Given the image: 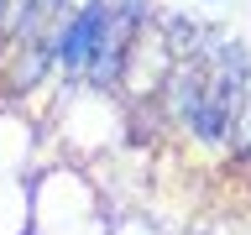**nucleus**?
<instances>
[{
	"instance_id": "obj_1",
	"label": "nucleus",
	"mask_w": 251,
	"mask_h": 235,
	"mask_svg": "<svg viewBox=\"0 0 251 235\" xmlns=\"http://www.w3.org/2000/svg\"><path fill=\"white\" fill-rule=\"evenodd\" d=\"M52 131L68 152L78 157H100V152H115L126 141V110L110 99V89H89L68 78L58 110H52Z\"/></svg>"
},
{
	"instance_id": "obj_2",
	"label": "nucleus",
	"mask_w": 251,
	"mask_h": 235,
	"mask_svg": "<svg viewBox=\"0 0 251 235\" xmlns=\"http://www.w3.org/2000/svg\"><path fill=\"white\" fill-rule=\"evenodd\" d=\"M126 26H131V21H121L110 0H78L74 11H63L58 21L47 26L58 73L63 78H89V68L105 58V47L115 42Z\"/></svg>"
},
{
	"instance_id": "obj_3",
	"label": "nucleus",
	"mask_w": 251,
	"mask_h": 235,
	"mask_svg": "<svg viewBox=\"0 0 251 235\" xmlns=\"http://www.w3.org/2000/svg\"><path fill=\"white\" fill-rule=\"evenodd\" d=\"M26 183H31V235L100 214V188L89 183V172L68 167V162H47Z\"/></svg>"
},
{
	"instance_id": "obj_4",
	"label": "nucleus",
	"mask_w": 251,
	"mask_h": 235,
	"mask_svg": "<svg viewBox=\"0 0 251 235\" xmlns=\"http://www.w3.org/2000/svg\"><path fill=\"white\" fill-rule=\"evenodd\" d=\"M42 131L21 105H0V178H31L42 157Z\"/></svg>"
},
{
	"instance_id": "obj_5",
	"label": "nucleus",
	"mask_w": 251,
	"mask_h": 235,
	"mask_svg": "<svg viewBox=\"0 0 251 235\" xmlns=\"http://www.w3.org/2000/svg\"><path fill=\"white\" fill-rule=\"evenodd\" d=\"M0 235H31V183L0 178Z\"/></svg>"
},
{
	"instance_id": "obj_6",
	"label": "nucleus",
	"mask_w": 251,
	"mask_h": 235,
	"mask_svg": "<svg viewBox=\"0 0 251 235\" xmlns=\"http://www.w3.org/2000/svg\"><path fill=\"white\" fill-rule=\"evenodd\" d=\"M230 152L235 162H251V68L235 84V105H230Z\"/></svg>"
},
{
	"instance_id": "obj_7",
	"label": "nucleus",
	"mask_w": 251,
	"mask_h": 235,
	"mask_svg": "<svg viewBox=\"0 0 251 235\" xmlns=\"http://www.w3.org/2000/svg\"><path fill=\"white\" fill-rule=\"evenodd\" d=\"M105 235H168V230H157L152 219H141V214H121V219H110Z\"/></svg>"
},
{
	"instance_id": "obj_8",
	"label": "nucleus",
	"mask_w": 251,
	"mask_h": 235,
	"mask_svg": "<svg viewBox=\"0 0 251 235\" xmlns=\"http://www.w3.org/2000/svg\"><path fill=\"white\" fill-rule=\"evenodd\" d=\"M110 219L105 214H89V219H74V225H58V230H42V235H105Z\"/></svg>"
},
{
	"instance_id": "obj_9",
	"label": "nucleus",
	"mask_w": 251,
	"mask_h": 235,
	"mask_svg": "<svg viewBox=\"0 0 251 235\" xmlns=\"http://www.w3.org/2000/svg\"><path fill=\"white\" fill-rule=\"evenodd\" d=\"M204 5H225V0H204Z\"/></svg>"
}]
</instances>
